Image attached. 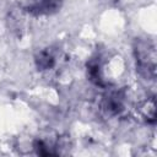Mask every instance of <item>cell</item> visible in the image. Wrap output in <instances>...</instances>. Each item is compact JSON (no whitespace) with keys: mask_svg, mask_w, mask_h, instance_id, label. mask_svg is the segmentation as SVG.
Segmentation results:
<instances>
[{"mask_svg":"<svg viewBox=\"0 0 157 157\" xmlns=\"http://www.w3.org/2000/svg\"><path fill=\"white\" fill-rule=\"evenodd\" d=\"M121 102L117 96H109L105 98V109L112 114H118L121 110Z\"/></svg>","mask_w":157,"mask_h":157,"instance_id":"277c9868","label":"cell"},{"mask_svg":"<svg viewBox=\"0 0 157 157\" xmlns=\"http://www.w3.org/2000/svg\"><path fill=\"white\" fill-rule=\"evenodd\" d=\"M135 58L140 74L150 80L156 76V49L151 40L139 39L135 42Z\"/></svg>","mask_w":157,"mask_h":157,"instance_id":"6da1fadb","label":"cell"},{"mask_svg":"<svg viewBox=\"0 0 157 157\" xmlns=\"http://www.w3.org/2000/svg\"><path fill=\"white\" fill-rule=\"evenodd\" d=\"M54 63H55V59H54V55L49 52V50H43L40 52L38 55H37V59H36V64H37V67L39 70H48V69H52L54 66Z\"/></svg>","mask_w":157,"mask_h":157,"instance_id":"3957f363","label":"cell"},{"mask_svg":"<svg viewBox=\"0 0 157 157\" xmlns=\"http://www.w3.org/2000/svg\"><path fill=\"white\" fill-rule=\"evenodd\" d=\"M60 0H31L26 10L32 15H49L58 11Z\"/></svg>","mask_w":157,"mask_h":157,"instance_id":"7a4b0ae2","label":"cell"}]
</instances>
